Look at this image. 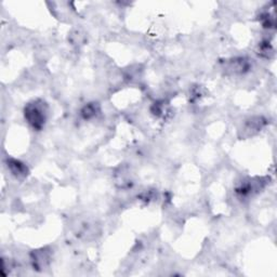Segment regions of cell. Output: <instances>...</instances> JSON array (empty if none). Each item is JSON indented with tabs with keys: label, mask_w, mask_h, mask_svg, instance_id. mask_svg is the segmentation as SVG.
<instances>
[{
	"label": "cell",
	"mask_w": 277,
	"mask_h": 277,
	"mask_svg": "<svg viewBox=\"0 0 277 277\" xmlns=\"http://www.w3.org/2000/svg\"><path fill=\"white\" fill-rule=\"evenodd\" d=\"M10 169H11L12 173L15 174L16 177H21V176H25V173H26V168L23 166V163H21L20 161H16V160H12V161H10L9 162V165Z\"/></svg>",
	"instance_id": "obj_2"
},
{
	"label": "cell",
	"mask_w": 277,
	"mask_h": 277,
	"mask_svg": "<svg viewBox=\"0 0 277 277\" xmlns=\"http://www.w3.org/2000/svg\"><path fill=\"white\" fill-rule=\"evenodd\" d=\"M47 108L44 102L34 101L25 107V118L34 129H42L46 122Z\"/></svg>",
	"instance_id": "obj_1"
}]
</instances>
